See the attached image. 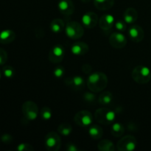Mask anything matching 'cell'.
Masks as SVG:
<instances>
[{
    "label": "cell",
    "mask_w": 151,
    "mask_h": 151,
    "mask_svg": "<svg viewBox=\"0 0 151 151\" xmlns=\"http://www.w3.org/2000/svg\"><path fill=\"white\" fill-rule=\"evenodd\" d=\"M109 83L107 75L103 72H96L88 75L86 85L88 89L94 93L103 91L106 88Z\"/></svg>",
    "instance_id": "obj_1"
},
{
    "label": "cell",
    "mask_w": 151,
    "mask_h": 151,
    "mask_svg": "<svg viewBox=\"0 0 151 151\" xmlns=\"http://www.w3.org/2000/svg\"><path fill=\"white\" fill-rule=\"evenodd\" d=\"M133 80L139 84H146L150 82L151 72L148 67L145 66H137L134 67L131 73Z\"/></svg>",
    "instance_id": "obj_2"
},
{
    "label": "cell",
    "mask_w": 151,
    "mask_h": 151,
    "mask_svg": "<svg viewBox=\"0 0 151 151\" xmlns=\"http://www.w3.org/2000/svg\"><path fill=\"white\" fill-rule=\"evenodd\" d=\"M94 119L102 125H109L113 123L116 119V114L114 111L106 108L98 109L94 113Z\"/></svg>",
    "instance_id": "obj_3"
},
{
    "label": "cell",
    "mask_w": 151,
    "mask_h": 151,
    "mask_svg": "<svg viewBox=\"0 0 151 151\" xmlns=\"http://www.w3.org/2000/svg\"><path fill=\"white\" fill-rule=\"evenodd\" d=\"M64 30L66 35L72 40L79 39L84 34L83 26L75 21L67 22Z\"/></svg>",
    "instance_id": "obj_4"
},
{
    "label": "cell",
    "mask_w": 151,
    "mask_h": 151,
    "mask_svg": "<svg viewBox=\"0 0 151 151\" xmlns=\"http://www.w3.org/2000/svg\"><path fill=\"white\" fill-rule=\"evenodd\" d=\"M45 146L49 151H58L61 147V139L58 133L52 131L45 137Z\"/></svg>",
    "instance_id": "obj_5"
},
{
    "label": "cell",
    "mask_w": 151,
    "mask_h": 151,
    "mask_svg": "<svg viewBox=\"0 0 151 151\" xmlns=\"http://www.w3.org/2000/svg\"><path fill=\"white\" fill-rule=\"evenodd\" d=\"M94 119L92 114L87 110H82L78 111L74 117L75 123L82 128H88L91 125Z\"/></svg>",
    "instance_id": "obj_6"
},
{
    "label": "cell",
    "mask_w": 151,
    "mask_h": 151,
    "mask_svg": "<svg viewBox=\"0 0 151 151\" xmlns=\"http://www.w3.org/2000/svg\"><path fill=\"white\" fill-rule=\"evenodd\" d=\"M24 116L28 121L35 120L38 116L39 110L35 103L32 101H26L23 103L22 107Z\"/></svg>",
    "instance_id": "obj_7"
},
{
    "label": "cell",
    "mask_w": 151,
    "mask_h": 151,
    "mask_svg": "<svg viewBox=\"0 0 151 151\" xmlns=\"http://www.w3.org/2000/svg\"><path fill=\"white\" fill-rule=\"evenodd\" d=\"M137 142L135 137L131 135L124 136L117 142L116 149L119 151H132L135 150Z\"/></svg>",
    "instance_id": "obj_8"
},
{
    "label": "cell",
    "mask_w": 151,
    "mask_h": 151,
    "mask_svg": "<svg viewBox=\"0 0 151 151\" xmlns=\"http://www.w3.org/2000/svg\"><path fill=\"white\" fill-rule=\"evenodd\" d=\"M65 56V48L62 44L53 46L49 52V60L53 63H59L63 60Z\"/></svg>",
    "instance_id": "obj_9"
},
{
    "label": "cell",
    "mask_w": 151,
    "mask_h": 151,
    "mask_svg": "<svg viewBox=\"0 0 151 151\" xmlns=\"http://www.w3.org/2000/svg\"><path fill=\"white\" fill-rule=\"evenodd\" d=\"M127 41V38L121 32H113L109 37V43L115 49L124 48L126 46Z\"/></svg>",
    "instance_id": "obj_10"
},
{
    "label": "cell",
    "mask_w": 151,
    "mask_h": 151,
    "mask_svg": "<svg viewBox=\"0 0 151 151\" xmlns=\"http://www.w3.org/2000/svg\"><path fill=\"white\" fill-rule=\"evenodd\" d=\"M64 83L67 86L70 87L75 91H81L83 89L86 84L83 78L79 75L74 76L72 78H66L64 80Z\"/></svg>",
    "instance_id": "obj_11"
},
{
    "label": "cell",
    "mask_w": 151,
    "mask_h": 151,
    "mask_svg": "<svg viewBox=\"0 0 151 151\" xmlns=\"http://www.w3.org/2000/svg\"><path fill=\"white\" fill-rule=\"evenodd\" d=\"M81 22L85 27L92 29L95 27L99 22L98 16L94 12H87L81 18Z\"/></svg>",
    "instance_id": "obj_12"
},
{
    "label": "cell",
    "mask_w": 151,
    "mask_h": 151,
    "mask_svg": "<svg viewBox=\"0 0 151 151\" xmlns=\"http://www.w3.org/2000/svg\"><path fill=\"white\" fill-rule=\"evenodd\" d=\"M128 37L134 42H141L145 38L144 29L139 25H133L128 29Z\"/></svg>",
    "instance_id": "obj_13"
},
{
    "label": "cell",
    "mask_w": 151,
    "mask_h": 151,
    "mask_svg": "<svg viewBox=\"0 0 151 151\" xmlns=\"http://www.w3.org/2000/svg\"><path fill=\"white\" fill-rule=\"evenodd\" d=\"M58 8L64 16H71L75 11V5L71 0H60L58 3Z\"/></svg>",
    "instance_id": "obj_14"
},
{
    "label": "cell",
    "mask_w": 151,
    "mask_h": 151,
    "mask_svg": "<svg viewBox=\"0 0 151 151\" xmlns=\"http://www.w3.org/2000/svg\"><path fill=\"white\" fill-rule=\"evenodd\" d=\"M98 24L103 30L109 31L114 24V17L111 14H105L100 18Z\"/></svg>",
    "instance_id": "obj_15"
},
{
    "label": "cell",
    "mask_w": 151,
    "mask_h": 151,
    "mask_svg": "<svg viewBox=\"0 0 151 151\" xmlns=\"http://www.w3.org/2000/svg\"><path fill=\"white\" fill-rule=\"evenodd\" d=\"M89 47L86 43L83 41H77L71 47V51L75 55L81 56L88 53Z\"/></svg>",
    "instance_id": "obj_16"
},
{
    "label": "cell",
    "mask_w": 151,
    "mask_h": 151,
    "mask_svg": "<svg viewBox=\"0 0 151 151\" xmlns=\"http://www.w3.org/2000/svg\"><path fill=\"white\" fill-rule=\"evenodd\" d=\"M138 12L134 7H128L125 10L123 14V20L127 24H133L138 19Z\"/></svg>",
    "instance_id": "obj_17"
},
{
    "label": "cell",
    "mask_w": 151,
    "mask_h": 151,
    "mask_svg": "<svg viewBox=\"0 0 151 151\" xmlns=\"http://www.w3.org/2000/svg\"><path fill=\"white\" fill-rule=\"evenodd\" d=\"M16 33L12 29H4L0 32V43L2 44H8L13 42L16 38Z\"/></svg>",
    "instance_id": "obj_18"
},
{
    "label": "cell",
    "mask_w": 151,
    "mask_h": 151,
    "mask_svg": "<svg viewBox=\"0 0 151 151\" xmlns=\"http://www.w3.org/2000/svg\"><path fill=\"white\" fill-rule=\"evenodd\" d=\"M96 8L105 11L112 8L114 4V0H93Z\"/></svg>",
    "instance_id": "obj_19"
},
{
    "label": "cell",
    "mask_w": 151,
    "mask_h": 151,
    "mask_svg": "<svg viewBox=\"0 0 151 151\" xmlns=\"http://www.w3.org/2000/svg\"><path fill=\"white\" fill-rule=\"evenodd\" d=\"M64 22L61 19H55L50 23V29L52 32L55 34L60 33L65 29Z\"/></svg>",
    "instance_id": "obj_20"
},
{
    "label": "cell",
    "mask_w": 151,
    "mask_h": 151,
    "mask_svg": "<svg viewBox=\"0 0 151 151\" xmlns=\"http://www.w3.org/2000/svg\"><path fill=\"white\" fill-rule=\"evenodd\" d=\"M88 134L94 140H98L103 137V130L100 125H92L88 127Z\"/></svg>",
    "instance_id": "obj_21"
},
{
    "label": "cell",
    "mask_w": 151,
    "mask_h": 151,
    "mask_svg": "<svg viewBox=\"0 0 151 151\" xmlns=\"http://www.w3.org/2000/svg\"><path fill=\"white\" fill-rule=\"evenodd\" d=\"M97 149L101 151H114L116 149V147L111 141L109 139H102L97 145Z\"/></svg>",
    "instance_id": "obj_22"
},
{
    "label": "cell",
    "mask_w": 151,
    "mask_h": 151,
    "mask_svg": "<svg viewBox=\"0 0 151 151\" xmlns=\"http://www.w3.org/2000/svg\"><path fill=\"white\" fill-rule=\"evenodd\" d=\"M113 100V94L110 91L101 92L98 97V103L101 106H109Z\"/></svg>",
    "instance_id": "obj_23"
},
{
    "label": "cell",
    "mask_w": 151,
    "mask_h": 151,
    "mask_svg": "<svg viewBox=\"0 0 151 151\" xmlns=\"http://www.w3.org/2000/svg\"><path fill=\"white\" fill-rule=\"evenodd\" d=\"M111 132L114 137H120L123 135L124 132H125V128L122 124L119 123V122H114L111 128Z\"/></svg>",
    "instance_id": "obj_24"
},
{
    "label": "cell",
    "mask_w": 151,
    "mask_h": 151,
    "mask_svg": "<svg viewBox=\"0 0 151 151\" xmlns=\"http://www.w3.org/2000/svg\"><path fill=\"white\" fill-rule=\"evenodd\" d=\"M72 132V127L68 122H63V123L60 124L58 128V133L60 135L65 136L67 137L69 136Z\"/></svg>",
    "instance_id": "obj_25"
},
{
    "label": "cell",
    "mask_w": 151,
    "mask_h": 151,
    "mask_svg": "<svg viewBox=\"0 0 151 151\" xmlns=\"http://www.w3.org/2000/svg\"><path fill=\"white\" fill-rule=\"evenodd\" d=\"M40 115L44 120H49L52 118V111L49 107H44L40 111Z\"/></svg>",
    "instance_id": "obj_26"
},
{
    "label": "cell",
    "mask_w": 151,
    "mask_h": 151,
    "mask_svg": "<svg viewBox=\"0 0 151 151\" xmlns=\"http://www.w3.org/2000/svg\"><path fill=\"white\" fill-rule=\"evenodd\" d=\"M2 74L7 78H13L15 74V70L11 66H4L2 68Z\"/></svg>",
    "instance_id": "obj_27"
},
{
    "label": "cell",
    "mask_w": 151,
    "mask_h": 151,
    "mask_svg": "<svg viewBox=\"0 0 151 151\" xmlns=\"http://www.w3.org/2000/svg\"><path fill=\"white\" fill-rule=\"evenodd\" d=\"M115 27L119 32H124L127 29V23L124 20H118L114 23Z\"/></svg>",
    "instance_id": "obj_28"
},
{
    "label": "cell",
    "mask_w": 151,
    "mask_h": 151,
    "mask_svg": "<svg viewBox=\"0 0 151 151\" xmlns=\"http://www.w3.org/2000/svg\"><path fill=\"white\" fill-rule=\"evenodd\" d=\"M16 150L19 151H32L34 150V147L27 143H22L17 146Z\"/></svg>",
    "instance_id": "obj_29"
},
{
    "label": "cell",
    "mask_w": 151,
    "mask_h": 151,
    "mask_svg": "<svg viewBox=\"0 0 151 151\" xmlns=\"http://www.w3.org/2000/svg\"><path fill=\"white\" fill-rule=\"evenodd\" d=\"M65 73V69L62 66H58L55 67V69L53 71V74H54L55 77L57 78H60L63 76Z\"/></svg>",
    "instance_id": "obj_30"
},
{
    "label": "cell",
    "mask_w": 151,
    "mask_h": 151,
    "mask_svg": "<svg viewBox=\"0 0 151 151\" xmlns=\"http://www.w3.org/2000/svg\"><path fill=\"white\" fill-rule=\"evenodd\" d=\"M83 99L87 103H93V102L95 101L96 96L94 94V92L90 91V92H86L83 94Z\"/></svg>",
    "instance_id": "obj_31"
},
{
    "label": "cell",
    "mask_w": 151,
    "mask_h": 151,
    "mask_svg": "<svg viewBox=\"0 0 151 151\" xmlns=\"http://www.w3.org/2000/svg\"><path fill=\"white\" fill-rule=\"evenodd\" d=\"M7 58H8V55H7V52L3 48H0V66L5 64Z\"/></svg>",
    "instance_id": "obj_32"
},
{
    "label": "cell",
    "mask_w": 151,
    "mask_h": 151,
    "mask_svg": "<svg viewBox=\"0 0 151 151\" xmlns=\"http://www.w3.org/2000/svg\"><path fill=\"white\" fill-rule=\"evenodd\" d=\"M1 141L4 143H5V144H9V143H10L13 141V137H12L11 135H10V134H4L1 137Z\"/></svg>",
    "instance_id": "obj_33"
},
{
    "label": "cell",
    "mask_w": 151,
    "mask_h": 151,
    "mask_svg": "<svg viewBox=\"0 0 151 151\" xmlns=\"http://www.w3.org/2000/svg\"><path fill=\"white\" fill-rule=\"evenodd\" d=\"M81 69H82L83 73L90 75V74H91V70H92V68H91V65L88 64V63H84V64L82 66V67H81Z\"/></svg>",
    "instance_id": "obj_34"
},
{
    "label": "cell",
    "mask_w": 151,
    "mask_h": 151,
    "mask_svg": "<svg viewBox=\"0 0 151 151\" xmlns=\"http://www.w3.org/2000/svg\"><path fill=\"white\" fill-rule=\"evenodd\" d=\"M66 150L68 151H78L79 149L75 145L72 144V143H68L66 145Z\"/></svg>",
    "instance_id": "obj_35"
},
{
    "label": "cell",
    "mask_w": 151,
    "mask_h": 151,
    "mask_svg": "<svg viewBox=\"0 0 151 151\" xmlns=\"http://www.w3.org/2000/svg\"><path fill=\"white\" fill-rule=\"evenodd\" d=\"M81 1H82V2L85 3V4H87V3L90 2V1H92V0H81Z\"/></svg>",
    "instance_id": "obj_36"
},
{
    "label": "cell",
    "mask_w": 151,
    "mask_h": 151,
    "mask_svg": "<svg viewBox=\"0 0 151 151\" xmlns=\"http://www.w3.org/2000/svg\"><path fill=\"white\" fill-rule=\"evenodd\" d=\"M1 75H2V71H1V69H0V80L1 78Z\"/></svg>",
    "instance_id": "obj_37"
}]
</instances>
